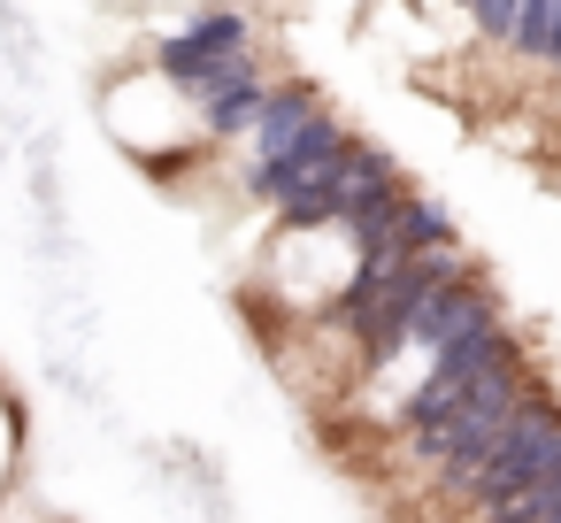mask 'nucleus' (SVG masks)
<instances>
[{"mask_svg": "<svg viewBox=\"0 0 561 523\" xmlns=\"http://www.w3.org/2000/svg\"><path fill=\"white\" fill-rule=\"evenodd\" d=\"M523 408H530L523 362H515V354H500V362L461 393V408H454L446 423L415 431L408 446H415L423 462H438V469H446V492H454V500H477V492H484V469H492V454L507 446V431H515V416H523Z\"/></svg>", "mask_w": 561, "mask_h": 523, "instance_id": "1", "label": "nucleus"}, {"mask_svg": "<svg viewBox=\"0 0 561 523\" xmlns=\"http://www.w3.org/2000/svg\"><path fill=\"white\" fill-rule=\"evenodd\" d=\"M162 78L185 93V101H224V93H239L247 78H254V55H247V24L239 16H224V9H208V16H193L170 47H162Z\"/></svg>", "mask_w": 561, "mask_h": 523, "instance_id": "2", "label": "nucleus"}, {"mask_svg": "<svg viewBox=\"0 0 561 523\" xmlns=\"http://www.w3.org/2000/svg\"><path fill=\"white\" fill-rule=\"evenodd\" d=\"M354 139L300 93V86H285V93H270V116H262V132H254V170H316V162H339Z\"/></svg>", "mask_w": 561, "mask_h": 523, "instance_id": "3", "label": "nucleus"}, {"mask_svg": "<svg viewBox=\"0 0 561 523\" xmlns=\"http://www.w3.org/2000/svg\"><path fill=\"white\" fill-rule=\"evenodd\" d=\"M538 477H561V408H546V400H530V408L515 416L507 446H500L492 469H484L477 508H500V500H515V492L538 485Z\"/></svg>", "mask_w": 561, "mask_h": 523, "instance_id": "4", "label": "nucleus"}, {"mask_svg": "<svg viewBox=\"0 0 561 523\" xmlns=\"http://www.w3.org/2000/svg\"><path fill=\"white\" fill-rule=\"evenodd\" d=\"M477 339H500V308L484 300V285H438V293H423V308H415V323H408V346H423L431 362L438 354H454V346H477Z\"/></svg>", "mask_w": 561, "mask_h": 523, "instance_id": "5", "label": "nucleus"}, {"mask_svg": "<svg viewBox=\"0 0 561 523\" xmlns=\"http://www.w3.org/2000/svg\"><path fill=\"white\" fill-rule=\"evenodd\" d=\"M515 55H530V62H561V0H523Z\"/></svg>", "mask_w": 561, "mask_h": 523, "instance_id": "6", "label": "nucleus"}, {"mask_svg": "<svg viewBox=\"0 0 561 523\" xmlns=\"http://www.w3.org/2000/svg\"><path fill=\"white\" fill-rule=\"evenodd\" d=\"M400 231H408L415 254H446V247H454V224H446L438 201H408V224H400Z\"/></svg>", "mask_w": 561, "mask_h": 523, "instance_id": "7", "label": "nucleus"}, {"mask_svg": "<svg viewBox=\"0 0 561 523\" xmlns=\"http://www.w3.org/2000/svg\"><path fill=\"white\" fill-rule=\"evenodd\" d=\"M477 32L515 47V32H523V0H477Z\"/></svg>", "mask_w": 561, "mask_h": 523, "instance_id": "8", "label": "nucleus"}]
</instances>
